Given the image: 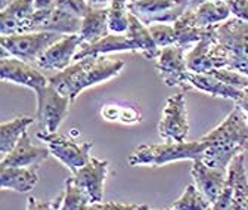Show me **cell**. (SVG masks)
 I'll return each mask as SVG.
<instances>
[{"instance_id": "1", "label": "cell", "mask_w": 248, "mask_h": 210, "mask_svg": "<svg viewBox=\"0 0 248 210\" xmlns=\"http://www.w3.org/2000/svg\"><path fill=\"white\" fill-rule=\"evenodd\" d=\"M207 144L202 162L216 169H228L232 160L248 151V118L235 107L216 129L201 138Z\"/></svg>"}, {"instance_id": "2", "label": "cell", "mask_w": 248, "mask_h": 210, "mask_svg": "<svg viewBox=\"0 0 248 210\" xmlns=\"http://www.w3.org/2000/svg\"><path fill=\"white\" fill-rule=\"evenodd\" d=\"M123 68V59L108 58L107 55L87 56L49 77V83L59 94L68 97L71 102H74L84 89L114 79Z\"/></svg>"}, {"instance_id": "3", "label": "cell", "mask_w": 248, "mask_h": 210, "mask_svg": "<svg viewBox=\"0 0 248 210\" xmlns=\"http://www.w3.org/2000/svg\"><path fill=\"white\" fill-rule=\"evenodd\" d=\"M210 58L216 70L228 68L248 76V22L235 16L217 24Z\"/></svg>"}, {"instance_id": "4", "label": "cell", "mask_w": 248, "mask_h": 210, "mask_svg": "<svg viewBox=\"0 0 248 210\" xmlns=\"http://www.w3.org/2000/svg\"><path fill=\"white\" fill-rule=\"evenodd\" d=\"M207 144L202 139L191 142H166L160 145H140L127 159L130 166H163L177 160L202 159Z\"/></svg>"}, {"instance_id": "5", "label": "cell", "mask_w": 248, "mask_h": 210, "mask_svg": "<svg viewBox=\"0 0 248 210\" xmlns=\"http://www.w3.org/2000/svg\"><path fill=\"white\" fill-rule=\"evenodd\" d=\"M67 34L50 32H33L22 34L0 36L2 58H18L24 63H37V59L58 40Z\"/></svg>"}, {"instance_id": "6", "label": "cell", "mask_w": 248, "mask_h": 210, "mask_svg": "<svg viewBox=\"0 0 248 210\" xmlns=\"http://www.w3.org/2000/svg\"><path fill=\"white\" fill-rule=\"evenodd\" d=\"M36 122L39 125L40 132L56 133L70 111V105L73 104L71 99L59 94L50 83L36 91Z\"/></svg>"}, {"instance_id": "7", "label": "cell", "mask_w": 248, "mask_h": 210, "mask_svg": "<svg viewBox=\"0 0 248 210\" xmlns=\"http://www.w3.org/2000/svg\"><path fill=\"white\" fill-rule=\"evenodd\" d=\"M127 9L146 27L155 22L174 24L189 9V0H132Z\"/></svg>"}, {"instance_id": "8", "label": "cell", "mask_w": 248, "mask_h": 210, "mask_svg": "<svg viewBox=\"0 0 248 210\" xmlns=\"http://www.w3.org/2000/svg\"><path fill=\"white\" fill-rule=\"evenodd\" d=\"M37 138L47 144L50 154L56 157L62 164H65L73 173L86 166L90 162V149L93 142L77 144L74 139H70L64 135L56 133H45L39 132Z\"/></svg>"}, {"instance_id": "9", "label": "cell", "mask_w": 248, "mask_h": 210, "mask_svg": "<svg viewBox=\"0 0 248 210\" xmlns=\"http://www.w3.org/2000/svg\"><path fill=\"white\" fill-rule=\"evenodd\" d=\"M34 0H0V34L33 33Z\"/></svg>"}, {"instance_id": "10", "label": "cell", "mask_w": 248, "mask_h": 210, "mask_svg": "<svg viewBox=\"0 0 248 210\" xmlns=\"http://www.w3.org/2000/svg\"><path fill=\"white\" fill-rule=\"evenodd\" d=\"M158 133L166 142H185L189 133V122L183 94L173 95L166 101Z\"/></svg>"}, {"instance_id": "11", "label": "cell", "mask_w": 248, "mask_h": 210, "mask_svg": "<svg viewBox=\"0 0 248 210\" xmlns=\"http://www.w3.org/2000/svg\"><path fill=\"white\" fill-rule=\"evenodd\" d=\"M185 49L182 46L173 45L161 49L160 56L157 58V67L161 80L169 87H182L188 89L186 84V76H188L189 70L186 65V56L183 55Z\"/></svg>"}, {"instance_id": "12", "label": "cell", "mask_w": 248, "mask_h": 210, "mask_svg": "<svg viewBox=\"0 0 248 210\" xmlns=\"http://www.w3.org/2000/svg\"><path fill=\"white\" fill-rule=\"evenodd\" d=\"M0 76H2L3 81L27 86L33 89L34 92L49 84V79L43 73L36 70V67L12 56L0 58Z\"/></svg>"}, {"instance_id": "13", "label": "cell", "mask_w": 248, "mask_h": 210, "mask_svg": "<svg viewBox=\"0 0 248 210\" xmlns=\"http://www.w3.org/2000/svg\"><path fill=\"white\" fill-rule=\"evenodd\" d=\"M108 160L90 159V162L74 173L76 184L89 195L90 204L104 203V185L108 173Z\"/></svg>"}, {"instance_id": "14", "label": "cell", "mask_w": 248, "mask_h": 210, "mask_svg": "<svg viewBox=\"0 0 248 210\" xmlns=\"http://www.w3.org/2000/svg\"><path fill=\"white\" fill-rule=\"evenodd\" d=\"M81 46L78 34H67L56 43H53L39 59L36 65L40 70H55L62 71L71 65L74 56Z\"/></svg>"}, {"instance_id": "15", "label": "cell", "mask_w": 248, "mask_h": 210, "mask_svg": "<svg viewBox=\"0 0 248 210\" xmlns=\"http://www.w3.org/2000/svg\"><path fill=\"white\" fill-rule=\"evenodd\" d=\"M192 178L197 188L205 195V198L213 204L220 197L228 181V169H216L207 166L201 159L194 160Z\"/></svg>"}, {"instance_id": "16", "label": "cell", "mask_w": 248, "mask_h": 210, "mask_svg": "<svg viewBox=\"0 0 248 210\" xmlns=\"http://www.w3.org/2000/svg\"><path fill=\"white\" fill-rule=\"evenodd\" d=\"M50 156V149L43 146H34L30 141L27 132L22 135L16 146L0 162V169L3 167H31L40 166Z\"/></svg>"}, {"instance_id": "17", "label": "cell", "mask_w": 248, "mask_h": 210, "mask_svg": "<svg viewBox=\"0 0 248 210\" xmlns=\"http://www.w3.org/2000/svg\"><path fill=\"white\" fill-rule=\"evenodd\" d=\"M123 50L138 52V48L129 39L127 34H108L105 39L96 43H81L80 49L77 50L74 56V63L87 56H102L107 53L123 52Z\"/></svg>"}, {"instance_id": "18", "label": "cell", "mask_w": 248, "mask_h": 210, "mask_svg": "<svg viewBox=\"0 0 248 210\" xmlns=\"http://www.w3.org/2000/svg\"><path fill=\"white\" fill-rule=\"evenodd\" d=\"M186 84L189 87H194L200 92L208 94L211 97H220V98H228V99H233L235 102H238L242 97L241 89L232 87L223 81H220L219 79H216L211 74H198V73H192L189 71L188 76H186Z\"/></svg>"}, {"instance_id": "19", "label": "cell", "mask_w": 248, "mask_h": 210, "mask_svg": "<svg viewBox=\"0 0 248 210\" xmlns=\"http://www.w3.org/2000/svg\"><path fill=\"white\" fill-rule=\"evenodd\" d=\"M108 14L109 8L90 6L89 12L83 18V24L78 32L81 43H96L109 34Z\"/></svg>"}, {"instance_id": "20", "label": "cell", "mask_w": 248, "mask_h": 210, "mask_svg": "<svg viewBox=\"0 0 248 210\" xmlns=\"http://www.w3.org/2000/svg\"><path fill=\"white\" fill-rule=\"evenodd\" d=\"M37 167L39 166L0 169V187L3 190H12L16 193L31 191L39 181Z\"/></svg>"}, {"instance_id": "21", "label": "cell", "mask_w": 248, "mask_h": 210, "mask_svg": "<svg viewBox=\"0 0 248 210\" xmlns=\"http://www.w3.org/2000/svg\"><path fill=\"white\" fill-rule=\"evenodd\" d=\"M174 32H176V39H177V46H182L183 49L188 48L191 43H198L201 42L211 30V27H197L195 24V11L194 9H188L186 11L174 24Z\"/></svg>"}, {"instance_id": "22", "label": "cell", "mask_w": 248, "mask_h": 210, "mask_svg": "<svg viewBox=\"0 0 248 210\" xmlns=\"http://www.w3.org/2000/svg\"><path fill=\"white\" fill-rule=\"evenodd\" d=\"M216 25H213L211 32L201 42H198L194 46V49L186 55V65H188L189 71L198 74H210L213 70H216L210 58L211 46L216 43Z\"/></svg>"}, {"instance_id": "23", "label": "cell", "mask_w": 248, "mask_h": 210, "mask_svg": "<svg viewBox=\"0 0 248 210\" xmlns=\"http://www.w3.org/2000/svg\"><path fill=\"white\" fill-rule=\"evenodd\" d=\"M130 14V12H129ZM129 32L126 33L129 36V39L136 45L138 52H142V55L146 59H154V58H158L161 53V49L157 46V43L154 42L151 33H149V28L140 21L138 19L135 15H129Z\"/></svg>"}, {"instance_id": "24", "label": "cell", "mask_w": 248, "mask_h": 210, "mask_svg": "<svg viewBox=\"0 0 248 210\" xmlns=\"http://www.w3.org/2000/svg\"><path fill=\"white\" fill-rule=\"evenodd\" d=\"M36 122V118L21 115L16 117L11 122H5L0 125V153L2 156H8L12 149L16 146L22 135L27 132L28 126H31Z\"/></svg>"}, {"instance_id": "25", "label": "cell", "mask_w": 248, "mask_h": 210, "mask_svg": "<svg viewBox=\"0 0 248 210\" xmlns=\"http://www.w3.org/2000/svg\"><path fill=\"white\" fill-rule=\"evenodd\" d=\"M83 24V18L62 12L56 8L45 19V22L37 28V32H50L59 34H78Z\"/></svg>"}, {"instance_id": "26", "label": "cell", "mask_w": 248, "mask_h": 210, "mask_svg": "<svg viewBox=\"0 0 248 210\" xmlns=\"http://www.w3.org/2000/svg\"><path fill=\"white\" fill-rule=\"evenodd\" d=\"M195 11V24L197 27L205 28L222 21H228L231 15V8L226 0H208L201 3Z\"/></svg>"}, {"instance_id": "27", "label": "cell", "mask_w": 248, "mask_h": 210, "mask_svg": "<svg viewBox=\"0 0 248 210\" xmlns=\"http://www.w3.org/2000/svg\"><path fill=\"white\" fill-rule=\"evenodd\" d=\"M170 209L171 210H211V203L195 185H186L182 197L177 198Z\"/></svg>"}, {"instance_id": "28", "label": "cell", "mask_w": 248, "mask_h": 210, "mask_svg": "<svg viewBox=\"0 0 248 210\" xmlns=\"http://www.w3.org/2000/svg\"><path fill=\"white\" fill-rule=\"evenodd\" d=\"M65 197L59 210H86L90 204L89 195L76 184L74 178H68L65 181Z\"/></svg>"}, {"instance_id": "29", "label": "cell", "mask_w": 248, "mask_h": 210, "mask_svg": "<svg viewBox=\"0 0 248 210\" xmlns=\"http://www.w3.org/2000/svg\"><path fill=\"white\" fill-rule=\"evenodd\" d=\"M109 14H108V25L109 32L114 34H126L129 32V9L127 3L123 2H111Z\"/></svg>"}, {"instance_id": "30", "label": "cell", "mask_w": 248, "mask_h": 210, "mask_svg": "<svg viewBox=\"0 0 248 210\" xmlns=\"http://www.w3.org/2000/svg\"><path fill=\"white\" fill-rule=\"evenodd\" d=\"M148 28H149V33H151L154 42L157 43L158 48H167V46L177 45L176 32H174L173 25H170V24H152Z\"/></svg>"}, {"instance_id": "31", "label": "cell", "mask_w": 248, "mask_h": 210, "mask_svg": "<svg viewBox=\"0 0 248 210\" xmlns=\"http://www.w3.org/2000/svg\"><path fill=\"white\" fill-rule=\"evenodd\" d=\"M210 74L214 76L216 79H219L220 81L232 86V87L241 89V91H244V89L248 87V76L242 74L239 71H233V70H228V68H220V70H213Z\"/></svg>"}, {"instance_id": "32", "label": "cell", "mask_w": 248, "mask_h": 210, "mask_svg": "<svg viewBox=\"0 0 248 210\" xmlns=\"http://www.w3.org/2000/svg\"><path fill=\"white\" fill-rule=\"evenodd\" d=\"M55 8L78 18H84L90 9V5L86 0H55Z\"/></svg>"}, {"instance_id": "33", "label": "cell", "mask_w": 248, "mask_h": 210, "mask_svg": "<svg viewBox=\"0 0 248 210\" xmlns=\"http://www.w3.org/2000/svg\"><path fill=\"white\" fill-rule=\"evenodd\" d=\"M149 207L145 204H120L114 201L108 203H93L89 204L86 210H148Z\"/></svg>"}, {"instance_id": "34", "label": "cell", "mask_w": 248, "mask_h": 210, "mask_svg": "<svg viewBox=\"0 0 248 210\" xmlns=\"http://www.w3.org/2000/svg\"><path fill=\"white\" fill-rule=\"evenodd\" d=\"M64 197H65V193H61L59 197H56V200L53 203H49V201H42L39 198H34V197H30L28 198V206H27V210H59L62 203H64Z\"/></svg>"}, {"instance_id": "35", "label": "cell", "mask_w": 248, "mask_h": 210, "mask_svg": "<svg viewBox=\"0 0 248 210\" xmlns=\"http://www.w3.org/2000/svg\"><path fill=\"white\" fill-rule=\"evenodd\" d=\"M226 2L236 18L248 22V0H226Z\"/></svg>"}, {"instance_id": "36", "label": "cell", "mask_w": 248, "mask_h": 210, "mask_svg": "<svg viewBox=\"0 0 248 210\" xmlns=\"http://www.w3.org/2000/svg\"><path fill=\"white\" fill-rule=\"evenodd\" d=\"M118 122L121 123H138L140 122V114L139 111L135 108V107H121L120 110V118H118Z\"/></svg>"}, {"instance_id": "37", "label": "cell", "mask_w": 248, "mask_h": 210, "mask_svg": "<svg viewBox=\"0 0 248 210\" xmlns=\"http://www.w3.org/2000/svg\"><path fill=\"white\" fill-rule=\"evenodd\" d=\"M36 11H46L55 8V0H34Z\"/></svg>"}, {"instance_id": "38", "label": "cell", "mask_w": 248, "mask_h": 210, "mask_svg": "<svg viewBox=\"0 0 248 210\" xmlns=\"http://www.w3.org/2000/svg\"><path fill=\"white\" fill-rule=\"evenodd\" d=\"M236 104H238V107L245 113V115H247V118H248V87L244 89L242 97H241V99H239Z\"/></svg>"}, {"instance_id": "39", "label": "cell", "mask_w": 248, "mask_h": 210, "mask_svg": "<svg viewBox=\"0 0 248 210\" xmlns=\"http://www.w3.org/2000/svg\"><path fill=\"white\" fill-rule=\"evenodd\" d=\"M86 2L90 5V6H95V8H102L105 5H111L112 0H86Z\"/></svg>"}, {"instance_id": "40", "label": "cell", "mask_w": 248, "mask_h": 210, "mask_svg": "<svg viewBox=\"0 0 248 210\" xmlns=\"http://www.w3.org/2000/svg\"><path fill=\"white\" fill-rule=\"evenodd\" d=\"M204 2H208V0H189V9H197Z\"/></svg>"}, {"instance_id": "41", "label": "cell", "mask_w": 248, "mask_h": 210, "mask_svg": "<svg viewBox=\"0 0 248 210\" xmlns=\"http://www.w3.org/2000/svg\"><path fill=\"white\" fill-rule=\"evenodd\" d=\"M112 2H123V3H129L132 0H112Z\"/></svg>"}, {"instance_id": "42", "label": "cell", "mask_w": 248, "mask_h": 210, "mask_svg": "<svg viewBox=\"0 0 248 210\" xmlns=\"http://www.w3.org/2000/svg\"><path fill=\"white\" fill-rule=\"evenodd\" d=\"M148 210H157V209H148ZM164 210H171V209H164Z\"/></svg>"}, {"instance_id": "43", "label": "cell", "mask_w": 248, "mask_h": 210, "mask_svg": "<svg viewBox=\"0 0 248 210\" xmlns=\"http://www.w3.org/2000/svg\"><path fill=\"white\" fill-rule=\"evenodd\" d=\"M245 210H248V201H247V206H245Z\"/></svg>"}]
</instances>
